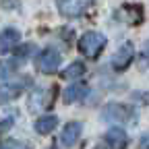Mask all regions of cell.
Listing matches in <instances>:
<instances>
[{
	"instance_id": "1",
	"label": "cell",
	"mask_w": 149,
	"mask_h": 149,
	"mask_svg": "<svg viewBox=\"0 0 149 149\" xmlns=\"http://www.w3.org/2000/svg\"><path fill=\"white\" fill-rule=\"evenodd\" d=\"M106 35L97 33V31H87L81 40H79V50L85 58H97L102 54V50L106 48Z\"/></svg>"
},
{
	"instance_id": "2",
	"label": "cell",
	"mask_w": 149,
	"mask_h": 149,
	"mask_svg": "<svg viewBox=\"0 0 149 149\" xmlns=\"http://www.w3.org/2000/svg\"><path fill=\"white\" fill-rule=\"evenodd\" d=\"M27 85H29V77H21L17 81H8V83H0V104L17 100L25 91Z\"/></svg>"
},
{
	"instance_id": "3",
	"label": "cell",
	"mask_w": 149,
	"mask_h": 149,
	"mask_svg": "<svg viewBox=\"0 0 149 149\" xmlns=\"http://www.w3.org/2000/svg\"><path fill=\"white\" fill-rule=\"evenodd\" d=\"M93 4V0H56V6H58L62 17H81L89 6Z\"/></svg>"
},
{
	"instance_id": "4",
	"label": "cell",
	"mask_w": 149,
	"mask_h": 149,
	"mask_svg": "<svg viewBox=\"0 0 149 149\" xmlns=\"http://www.w3.org/2000/svg\"><path fill=\"white\" fill-rule=\"evenodd\" d=\"M62 58H60V52H56L54 48H48L44 50L40 56H37V68H40V72L44 74H52L58 70Z\"/></svg>"
},
{
	"instance_id": "5",
	"label": "cell",
	"mask_w": 149,
	"mask_h": 149,
	"mask_svg": "<svg viewBox=\"0 0 149 149\" xmlns=\"http://www.w3.org/2000/svg\"><path fill=\"white\" fill-rule=\"evenodd\" d=\"M133 116H135L133 108L124 104H108L104 108V118L110 122H130Z\"/></svg>"
},
{
	"instance_id": "6",
	"label": "cell",
	"mask_w": 149,
	"mask_h": 149,
	"mask_svg": "<svg viewBox=\"0 0 149 149\" xmlns=\"http://www.w3.org/2000/svg\"><path fill=\"white\" fill-rule=\"evenodd\" d=\"M133 56H135L133 44H130V42L122 44V46L116 50V54L112 56V68H114V70H124L130 62H133Z\"/></svg>"
},
{
	"instance_id": "7",
	"label": "cell",
	"mask_w": 149,
	"mask_h": 149,
	"mask_svg": "<svg viewBox=\"0 0 149 149\" xmlns=\"http://www.w3.org/2000/svg\"><path fill=\"white\" fill-rule=\"evenodd\" d=\"M116 17L128 25H137L143 21V8L139 4H124L116 10Z\"/></svg>"
},
{
	"instance_id": "8",
	"label": "cell",
	"mask_w": 149,
	"mask_h": 149,
	"mask_svg": "<svg viewBox=\"0 0 149 149\" xmlns=\"http://www.w3.org/2000/svg\"><path fill=\"white\" fill-rule=\"evenodd\" d=\"M52 95H54V89H35L31 93V100H29V110L40 112V110L48 108L52 104Z\"/></svg>"
},
{
	"instance_id": "9",
	"label": "cell",
	"mask_w": 149,
	"mask_h": 149,
	"mask_svg": "<svg viewBox=\"0 0 149 149\" xmlns=\"http://www.w3.org/2000/svg\"><path fill=\"white\" fill-rule=\"evenodd\" d=\"M19 42H21V33H19V29L6 27L2 33H0V54H8L10 50L17 48Z\"/></svg>"
},
{
	"instance_id": "10",
	"label": "cell",
	"mask_w": 149,
	"mask_h": 149,
	"mask_svg": "<svg viewBox=\"0 0 149 149\" xmlns=\"http://www.w3.org/2000/svg\"><path fill=\"white\" fill-rule=\"evenodd\" d=\"M81 130H83L81 122H66V126L62 128V135H60V143L64 147H74L81 137Z\"/></svg>"
},
{
	"instance_id": "11",
	"label": "cell",
	"mask_w": 149,
	"mask_h": 149,
	"mask_svg": "<svg viewBox=\"0 0 149 149\" xmlns=\"http://www.w3.org/2000/svg\"><path fill=\"white\" fill-rule=\"evenodd\" d=\"M106 143L112 147V149H126L128 145V137L122 128H110L106 133Z\"/></svg>"
},
{
	"instance_id": "12",
	"label": "cell",
	"mask_w": 149,
	"mask_h": 149,
	"mask_svg": "<svg viewBox=\"0 0 149 149\" xmlns=\"http://www.w3.org/2000/svg\"><path fill=\"white\" fill-rule=\"evenodd\" d=\"M56 126H58V116H54V114H46L35 120V130L40 135H50Z\"/></svg>"
},
{
	"instance_id": "13",
	"label": "cell",
	"mask_w": 149,
	"mask_h": 149,
	"mask_svg": "<svg viewBox=\"0 0 149 149\" xmlns=\"http://www.w3.org/2000/svg\"><path fill=\"white\" fill-rule=\"evenodd\" d=\"M85 95H87V87L81 85V83H77V85L66 87V91H64V102H66V104H72V102L83 100Z\"/></svg>"
},
{
	"instance_id": "14",
	"label": "cell",
	"mask_w": 149,
	"mask_h": 149,
	"mask_svg": "<svg viewBox=\"0 0 149 149\" xmlns=\"http://www.w3.org/2000/svg\"><path fill=\"white\" fill-rule=\"evenodd\" d=\"M85 64L83 62H72L70 66H66V70L62 72V79L66 81H74V79H81L83 74H85Z\"/></svg>"
},
{
	"instance_id": "15",
	"label": "cell",
	"mask_w": 149,
	"mask_h": 149,
	"mask_svg": "<svg viewBox=\"0 0 149 149\" xmlns=\"http://www.w3.org/2000/svg\"><path fill=\"white\" fill-rule=\"evenodd\" d=\"M0 149H29L27 143H21V141H6Z\"/></svg>"
},
{
	"instance_id": "16",
	"label": "cell",
	"mask_w": 149,
	"mask_h": 149,
	"mask_svg": "<svg viewBox=\"0 0 149 149\" xmlns=\"http://www.w3.org/2000/svg\"><path fill=\"white\" fill-rule=\"evenodd\" d=\"M10 72H13V64H10V62H6V64H0V81H4Z\"/></svg>"
},
{
	"instance_id": "17",
	"label": "cell",
	"mask_w": 149,
	"mask_h": 149,
	"mask_svg": "<svg viewBox=\"0 0 149 149\" xmlns=\"http://www.w3.org/2000/svg\"><path fill=\"white\" fill-rule=\"evenodd\" d=\"M19 6V0H0V8H6V10H13Z\"/></svg>"
},
{
	"instance_id": "18",
	"label": "cell",
	"mask_w": 149,
	"mask_h": 149,
	"mask_svg": "<svg viewBox=\"0 0 149 149\" xmlns=\"http://www.w3.org/2000/svg\"><path fill=\"white\" fill-rule=\"evenodd\" d=\"M10 126H13V118H4V120H0V133H6Z\"/></svg>"
},
{
	"instance_id": "19",
	"label": "cell",
	"mask_w": 149,
	"mask_h": 149,
	"mask_svg": "<svg viewBox=\"0 0 149 149\" xmlns=\"http://www.w3.org/2000/svg\"><path fill=\"white\" fill-rule=\"evenodd\" d=\"M141 147H143V149H149V135H145V137L141 139Z\"/></svg>"
},
{
	"instance_id": "20",
	"label": "cell",
	"mask_w": 149,
	"mask_h": 149,
	"mask_svg": "<svg viewBox=\"0 0 149 149\" xmlns=\"http://www.w3.org/2000/svg\"><path fill=\"white\" fill-rule=\"evenodd\" d=\"M145 52H147V56H149V42L145 44Z\"/></svg>"
},
{
	"instance_id": "21",
	"label": "cell",
	"mask_w": 149,
	"mask_h": 149,
	"mask_svg": "<svg viewBox=\"0 0 149 149\" xmlns=\"http://www.w3.org/2000/svg\"><path fill=\"white\" fill-rule=\"evenodd\" d=\"M48 149H54V147H48Z\"/></svg>"
},
{
	"instance_id": "22",
	"label": "cell",
	"mask_w": 149,
	"mask_h": 149,
	"mask_svg": "<svg viewBox=\"0 0 149 149\" xmlns=\"http://www.w3.org/2000/svg\"><path fill=\"white\" fill-rule=\"evenodd\" d=\"M95 149H102V147H95Z\"/></svg>"
}]
</instances>
